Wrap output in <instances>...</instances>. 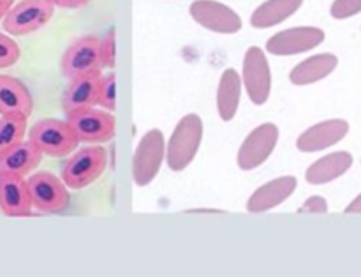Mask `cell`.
I'll list each match as a JSON object with an SVG mask.
<instances>
[{
    "mask_svg": "<svg viewBox=\"0 0 361 277\" xmlns=\"http://www.w3.org/2000/svg\"><path fill=\"white\" fill-rule=\"evenodd\" d=\"M203 140V120L196 113H189L176 124L168 141V166L173 172H182L196 158Z\"/></svg>",
    "mask_w": 361,
    "mask_h": 277,
    "instance_id": "1",
    "label": "cell"
},
{
    "mask_svg": "<svg viewBox=\"0 0 361 277\" xmlns=\"http://www.w3.org/2000/svg\"><path fill=\"white\" fill-rule=\"evenodd\" d=\"M28 140L49 158L69 155L80 143V138L74 133L71 124L56 119H44L35 122L28 133Z\"/></svg>",
    "mask_w": 361,
    "mask_h": 277,
    "instance_id": "2",
    "label": "cell"
},
{
    "mask_svg": "<svg viewBox=\"0 0 361 277\" xmlns=\"http://www.w3.org/2000/svg\"><path fill=\"white\" fill-rule=\"evenodd\" d=\"M108 166V154L102 147L92 145L78 151L63 165L62 180L69 189H83L94 184Z\"/></svg>",
    "mask_w": 361,
    "mask_h": 277,
    "instance_id": "3",
    "label": "cell"
},
{
    "mask_svg": "<svg viewBox=\"0 0 361 277\" xmlns=\"http://www.w3.org/2000/svg\"><path fill=\"white\" fill-rule=\"evenodd\" d=\"M166 158V141L161 129H150L137 145L133 159V179L137 187H145L157 177Z\"/></svg>",
    "mask_w": 361,
    "mask_h": 277,
    "instance_id": "4",
    "label": "cell"
},
{
    "mask_svg": "<svg viewBox=\"0 0 361 277\" xmlns=\"http://www.w3.org/2000/svg\"><path fill=\"white\" fill-rule=\"evenodd\" d=\"M104 67L101 53V39L95 35H85V37L74 41L66 49L60 62V69L67 80L85 76V74L97 73Z\"/></svg>",
    "mask_w": 361,
    "mask_h": 277,
    "instance_id": "5",
    "label": "cell"
},
{
    "mask_svg": "<svg viewBox=\"0 0 361 277\" xmlns=\"http://www.w3.org/2000/svg\"><path fill=\"white\" fill-rule=\"evenodd\" d=\"M55 13V6L48 0H21L4 18L7 34L27 35L44 27Z\"/></svg>",
    "mask_w": 361,
    "mask_h": 277,
    "instance_id": "6",
    "label": "cell"
},
{
    "mask_svg": "<svg viewBox=\"0 0 361 277\" xmlns=\"http://www.w3.org/2000/svg\"><path fill=\"white\" fill-rule=\"evenodd\" d=\"M32 205L41 212L59 214L69 207V193L63 180L56 179L53 173L39 172L27 180Z\"/></svg>",
    "mask_w": 361,
    "mask_h": 277,
    "instance_id": "7",
    "label": "cell"
},
{
    "mask_svg": "<svg viewBox=\"0 0 361 277\" xmlns=\"http://www.w3.org/2000/svg\"><path fill=\"white\" fill-rule=\"evenodd\" d=\"M67 122L71 124L80 141H88V143H106L111 141L116 133V120L113 113L102 110H78L67 115Z\"/></svg>",
    "mask_w": 361,
    "mask_h": 277,
    "instance_id": "8",
    "label": "cell"
},
{
    "mask_svg": "<svg viewBox=\"0 0 361 277\" xmlns=\"http://www.w3.org/2000/svg\"><path fill=\"white\" fill-rule=\"evenodd\" d=\"M243 87L254 105H267L271 90V71L267 55L257 46L247 49L243 57Z\"/></svg>",
    "mask_w": 361,
    "mask_h": 277,
    "instance_id": "9",
    "label": "cell"
},
{
    "mask_svg": "<svg viewBox=\"0 0 361 277\" xmlns=\"http://www.w3.org/2000/svg\"><path fill=\"white\" fill-rule=\"evenodd\" d=\"M279 141V127L275 124L267 122L257 126L249 136L243 140L242 147H240L238 155H236V163H238L240 170L243 172H250L256 170L257 166L263 165L271 152L275 151Z\"/></svg>",
    "mask_w": 361,
    "mask_h": 277,
    "instance_id": "10",
    "label": "cell"
},
{
    "mask_svg": "<svg viewBox=\"0 0 361 277\" xmlns=\"http://www.w3.org/2000/svg\"><path fill=\"white\" fill-rule=\"evenodd\" d=\"M189 13L196 23L217 34H236L242 30V18L231 9L215 0H196L190 4Z\"/></svg>",
    "mask_w": 361,
    "mask_h": 277,
    "instance_id": "11",
    "label": "cell"
},
{
    "mask_svg": "<svg viewBox=\"0 0 361 277\" xmlns=\"http://www.w3.org/2000/svg\"><path fill=\"white\" fill-rule=\"evenodd\" d=\"M324 32L317 27H295L277 32L267 42V52L271 55L289 57L317 48L324 41Z\"/></svg>",
    "mask_w": 361,
    "mask_h": 277,
    "instance_id": "12",
    "label": "cell"
},
{
    "mask_svg": "<svg viewBox=\"0 0 361 277\" xmlns=\"http://www.w3.org/2000/svg\"><path fill=\"white\" fill-rule=\"evenodd\" d=\"M349 133V122L344 119H330L314 124L303 131L296 140V148L302 152H319L344 140Z\"/></svg>",
    "mask_w": 361,
    "mask_h": 277,
    "instance_id": "13",
    "label": "cell"
},
{
    "mask_svg": "<svg viewBox=\"0 0 361 277\" xmlns=\"http://www.w3.org/2000/svg\"><path fill=\"white\" fill-rule=\"evenodd\" d=\"M30 193L25 177L0 175V211L9 218L30 216Z\"/></svg>",
    "mask_w": 361,
    "mask_h": 277,
    "instance_id": "14",
    "label": "cell"
},
{
    "mask_svg": "<svg viewBox=\"0 0 361 277\" xmlns=\"http://www.w3.org/2000/svg\"><path fill=\"white\" fill-rule=\"evenodd\" d=\"M102 74L101 71L85 76L74 78L71 80V85L67 87L66 94L62 99V108L66 115L78 112L83 108H94L99 102V92H101Z\"/></svg>",
    "mask_w": 361,
    "mask_h": 277,
    "instance_id": "15",
    "label": "cell"
},
{
    "mask_svg": "<svg viewBox=\"0 0 361 277\" xmlns=\"http://www.w3.org/2000/svg\"><path fill=\"white\" fill-rule=\"evenodd\" d=\"M296 186H298V180L295 177H279V179L271 180V182L264 184L259 189L254 191L252 196L247 201V211L252 212V214H261V212L271 211V208L284 204L295 193Z\"/></svg>",
    "mask_w": 361,
    "mask_h": 277,
    "instance_id": "16",
    "label": "cell"
},
{
    "mask_svg": "<svg viewBox=\"0 0 361 277\" xmlns=\"http://www.w3.org/2000/svg\"><path fill=\"white\" fill-rule=\"evenodd\" d=\"M34 99L23 81L14 76L0 74V115L30 117Z\"/></svg>",
    "mask_w": 361,
    "mask_h": 277,
    "instance_id": "17",
    "label": "cell"
},
{
    "mask_svg": "<svg viewBox=\"0 0 361 277\" xmlns=\"http://www.w3.org/2000/svg\"><path fill=\"white\" fill-rule=\"evenodd\" d=\"M42 152L28 141H21L14 148L0 155V175L25 177L39 166L42 159Z\"/></svg>",
    "mask_w": 361,
    "mask_h": 277,
    "instance_id": "18",
    "label": "cell"
},
{
    "mask_svg": "<svg viewBox=\"0 0 361 277\" xmlns=\"http://www.w3.org/2000/svg\"><path fill=\"white\" fill-rule=\"evenodd\" d=\"M351 166L353 155L349 152H334V154H328L312 163L305 172V180L312 186H324V184L334 182L338 177L348 173Z\"/></svg>",
    "mask_w": 361,
    "mask_h": 277,
    "instance_id": "19",
    "label": "cell"
},
{
    "mask_svg": "<svg viewBox=\"0 0 361 277\" xmlns=\"http://www.w3.org/2000/svg\"><path fill=\"white\" fill-rule=\"evenodd\" d=\"M337 66L338 59L334 53H317L293 67L289 73V80L296 87H305V85H312L330 76Z\"/></svg>",
    "mask_w": 361,
    "mask_h": 277,
    "instance_id": "20",
    "label": "cell"
},
{
    "mask_svg": "<svg viewBox=\"0 0 361 277\" xmlns=\"http://www.w3.org/2000/svg\"><path fill=\"white\" fill-rule=\"evenodd\" d=\"M242 87V78L238 76V71H235L233 67H229V69H226L224 73L221 74L217 88V112L219 117H221L224 122H229V120L235 119L240 106Z\"/></svg>",
    "mask_w": 361,
    "mask_h": 277,
    "instance_id": "21",
    "label": "cell"
},
{
    "mask_svg": "<svg viewBox=\"0 0 361 277\" xmlns=\"http://www.w3.org/2000/svg\"><path fill=\"white\" fill-rule=\"evenodd\" d=\"M303 0H267L250 16L254 28H270L291 18L302 7Z\"/></svg>",
    "mask_w": 361,
    "mask_h": 277,
    "instance_id": "22",
    "label": "cell"
},
{
    "mask_svg": "<svg viewBox=\"0 0 361 277\" xmlns=\"http://www.w3.org/2000/svg\"><path fill=\"white\" fill-rule=\"evenodd\" d=\"M27 133V117L2 115L0 117V155L23 141Z\"/></svg>",
    "mask_w": 361,
    "mask_h": 277,
    "instance_id": "23",
    "label": "cell"
},
{
    "mask_svg": "<svg viewBox=\"0 0 361 277\" xmlns=\"http://www.w3.org/2000/svg\"><path fill=\"white\" fill-rule=\"evenodd\" d=\"M99 105L104 106L108 112H115L116 108V76L115 73H109L102 76L101 92H99Z\"/></svg>",
    "mask_w": 361,
    "mask_h": 277,
    "instance_id": "24",
    "label": "cell"
},
{
    "mask_svg": "<svg viewBox=\"0 0 361 277\" xmlns=\"http://www.w3.org/2000/svg\"><path fill=\"white\" fill-rule=\"evenodd\" d=\"M20 46L14 42V39L7 37L6 34H0V69L14 66L20 60Z\"/></svg>",
    "mask_w": 361,
    "mask_h": 277,
    "instance_id": "25",
    "label": "cell"
},
{
    "mask_svg": "<svg viewBox=\"0 0 361 277\" xmlns=\"http://www.w3.org/2000/svg\"><path fill=\"white\" fill-rule=\"evenodd\" d=\"M361 13V0H335L330 7V14L335 20H348Z\"/></svg>",
    "mask_w": 361,
    "mask_h": 277,
    "instance_id": "26",
    "label": "cell"
},
{
    "mask_svg": "<svg viewBox=\"0 0 361 277\" xmlns=\"http://www.w3.org/2000/svg\"><path fill=\"white\" fill-rule=\"evenodd\" d=\"M116 34L115 30H108L106 32L104 37L101 39V53H102V64H104V67H109V69H113L115 67V55H116V49H115V45H116Z\"/></svg>",
    "mask_w": 361,
    "mask_h": 277,
    "instance_id": "27",
    "label": "cell"
},
{
    "mask_svg": "<svg viewBox=\"0 0 361 277\" xmlns=\"http://www.w3.org/2000/svg\"><path fill=\"white\" fill-rule=\"evenodd\" d=\"M298 212H310V214H326L328 212V201L323 196H312L307 201H303Z\"/></svg>",
    "mask_w": 361,
    "mask_h": 277,
    "instance_id": "28",
    "label": "cell"
},
{
    "mask_svg": "<svg viewBox=\"0 0 361 277\" xmlns=\"http://www.w3.org/2000/svg\"><path fill=\"white\" fill-rule=\"evenodd\" d=\"M53 6L63 7V9H80L90 4V0H48Z\"/></svg>",
    "mask_w": 361,
    "mask_h": 277,
    "instance_id": "29",
    "label": "cell"
},
{
    "mask_svg": "<svg viewBox=\"0 0 361 277\" xmlns=\"http://www.w3.org/2000/svg\"><path fill=\"white\" fill-rule=\"evenodd\" d=\"M345 214H361V193L345 207Z\"/></svg>",
    "mask_w": 361,
    "mask_h": 277,
    "instance_id": "30",
    "label": "cell"
},
{
    "mask_svg": "<svg viewBox=\"0 0 361 277\" xmlns=\"http://www.w3.org/2000/svg\"><path fill=\"white\" fill-rule=\"evenodd\" d=\"M13 2L14 0H0V20L7 16L11 9H13Z\"/></svg>",
    "mask_w": 361,
    "mask_h": 277,
    "instance_id": "31",
    "label": "cell"
}]
</instances>
